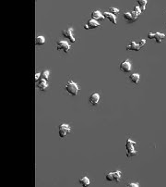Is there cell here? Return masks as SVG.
Segmentation results:
<instances>
[{
    "label": "cell",
    "instance_id": "obj_1",
    "mask_svg": "<svg viewBox=\"0 0 166 187\" xmlns=\"http://www.w3.org/2000/svg\"><path fill=\"white\" fill-rule=\"evenodd\" d=\"M66 90L67 91V93L72 95V96H77L78 91H80V88L76 83H74L73 81H69L66 85Z\"/></svg>",
    "mask_w": 166,
    "mask_h": 187
},
{
    "label": "cell",
    "instance_id": "obj_2",
    "mask_svg": "<svg viewBox=\"0 0 166 187\" xmlns=\"http://www.w3.org/2000/svg\"><path fill=\"white\" fill-rule=\"evenodd\" d=\"M135 145H136V142H133L130 139H128V140L126 141V150H127V154H126L127 157H132V156L138 155V152L134 149Z\"/></svg>",
    "mask_w": 166,
    "mask_h": 187
},
{
    "label": "cell",
    "instance_id": "obj_3",
    "mask_svg": "<svg viewBox=\"0 0 166 187\" xmlns=\"http://www.w3.org/2000/svg\"><path fill=\"white\" fill-rule=\"evenodd\" d=\"M70 131H71V129H70V127L67 125V124H61V125L59 126V130H58L59 136H60L61 138H64Z\"/></svg>",
    "mask_w": 166,
    "mask_h": 187
},
{
    "label": "cell",
    "instance_id": "obj_4",
    "mask_svg": "<svg viewBox=\"0 0 166 187\" xmlns=\"http://www.w3.org/2000/svg\"><path fill=\"white\" fill-rule=\"evenodd\" d=\"M56 49L57 50H63L65 53H67V52L69 51L70 45H68V43H67V41H59V42L57 43Z\"/></svg>",
    "mask_w": 166,
    "mask_h": 187
},
{
    "label": "cell",
    "instance_id": "obj_5",
    "mask_svg": "<svg viewBox=\"0 0 166 187\" xmlns=\"http://www.w3.org/2000/svg\"><path fill=\"white\" fill-rule=\"evenodd\" d=\"M138 17H139V15H138L135 11H132V12H126L124 14V18L126 19V21H129V22L136 21L138 19Z\"/></svg>",
    "mask_w": 166,
    "mask_h": 187
},
{
    "label": "cell",
    "instance_id": "obj_6",
    "mask_svg": "<svg viewBox=\"0 0 166 187\" xmlns=\"http://www.w3.org/2000/svg\"><path fill=\"white\" fill-rule=\"evenodd\" d=\"M72 31H73L72 28H67V30H64L63 32H62V34H63L65 37H67L68 40H70V42L75 43L76 40H75V37H74L73 34H72Z\"/></svg>",
    "mask_w": 166,
    "mask_h": 187
},
{
    "label": "cell",
    "instance_id": "obj_7",
    "mask_svg": "<svg viewBox=\"0 0 166 187\" xmlns=\"http://www.w3.org/2000/svg\"><path fill=\"white\" fill-rule=\"evenodd\" d=\"M97 27H101V24L93 19H90V21L87 22L86 25L84 26V28L86 30H89V29H94V28H97Z\"/></svg>",
    "mask_w": 166,
    "mask_h": 187
},
{
    "label": "cell",
    "instance_id": "obj_8",
    "mask_svg": "<svg viewBox=\"0 0 166 187\" xmlns=\"http://www.w3.org/2000/svg\"><path fill=\"white\" fill-rule=\"evenodd\" d=\"M120 70L123 72H129L131 70V63L128 60H125L120 64Z\"/></svg>",
    "mask_w": 166,
    "mask_h": 187
},
{
    "label": "cell",
    "instance_id": "obj_9",
    "mask_svg": "<svg viewBox=\"0 0 166 187\" xmlns=\"http://www.w3.org/2000/svg\"><path fill=\"white\" fill-rule=\"evenodd\" d=\"M89 101H90V104L92 105V106L97 105L100 101V95L99 94H92V95H90Z\"/></svg>",
    "mask_w": 166,
    "mask_h": 187
},
{
    "label": "cell",
    "instance_id": "obj_10",
    "mask_svg": "<svg viewBox=\"0 0 166 187\" xmlns=\"http://www.w3.org/2000/svg\"><path fill=\"white\" fill-rule=\"evenodd\" d=\"M140 45H139V44H137L136 42H134V41H132L131 42L130 45H128L127 46H126V49L127 50H134V51H139V50H140Z\"/></svg>",
    "mask_w": 166,
    "mask_h": 187
},
{
    "label": "cell",
    "instance_id": "obj_11",
    "mask_svg": "<svg viewBox=\"0 0 166 187\" xmlns=\"http://www.w3.org/2000/svg\"><path fill=\"white\" fill-rule=\"evenodd\" d=\"M91 17H92V19H95V21H98V19H100V21H104L105 19L104 16L102 15V13L98 10L93 11V12L91 13Z\"/></svg>",
    "mask_w": 166,
    "mask_h": 187
},
{
    "label": "cell",
    "instance_id": "obj_12",
    "mask_svg": "<svg viewBox=\"0 0 166 187\" xmlns=\"http://www.w3.org/2000/svg\"><path fill=\"white\" fill-rule=\"evenodd\" d=\"M37 87H38L39 89L41 90V91H44V90L48 87V83H47V81H45V80H44V79L40 80V81L37 83Z\"/></svg>",
    "mask_w": 166,
    "mask_h": 187
},
{
    "label": "cell",
    "instance_id": "obj_13",
    "mask_svg": "<svg viewBox=\"0 0 166 187\" xmlns=\"http://www.w3.org/2000/svg\"><path fill=\"white\" fill-rule=\"evenodd\" d=\"M103 16H104V18H106L107 19H109L112 23H114V25H116V15H113V14H111V13H109V12H104V13H103Z\"/></svg>",
    "mask_w": 166,
    "mask_h": 187
},
{
    "label": "cell",
    "instance_id": "obj_14",
    "mask_svg": "<svg viewBox=\"0 0 166 187\" xmlns=\"http://www.w3.org/2000/svg\"><path fill=\"white\" fill-rule=\"evenodd\" d=\"M45 42V39L42 35H39V36L36 37L35 39V45H42Z\"/></svg>",
    "mask_w": 166,
    "mask_h": 187
},
{
    "label": "cell",
    "instance_id": "obj_15",
    "mask_svg": "<svg viewBox=\"0 0 166 187\" xmlns=\"http://www.w3.org/2000/svg\"><path fill=\"white\" fill-rule=\"evenodd\" d=\"M165 37V34H162V32H156L155 35H154V39L157 43H161V41Z\"/></svg>",
    "mask_w": 166,
    "mask_h": 187
},
{
    "label": "cell",
    "instance_id": "obj_16",
    "mask_svg": "<svg viewBox=\"0 0 166 187\" xmlns=\"http://www.w3.org/2000/svg\"><path fill=\"white\" fill-rule=\"evenodd\" d=\"M80 183L82 185V186L86 187L90 183V179H89L88 177H83V178H81L80 180Z\"/></svg>",
    "mask_w": 166,
    "mask_h": 187
},
{
    "label": "cell",
    "instance_id": "obj_17",
    "mask_svg": "<svg viewBox=\"0 0 166 187\" xmlns=\"http://www.w3.org/2000/svg\"><path fill=\"white\" fill-rule=\"evenodd\" d=\"M129 79L134 83H138L139 82V73H133V74L130 75V78Z\"/></svg>",
    "mask_w": 166,
    "mask_h": 187
},
{
    "label": "cell",
    "instance_id": "obj_18",
    "mask_svg": "<svg viewBox=\"0 0 166 187\" xmlns=\"http://www.w3.org/2000/svg\"><path fill=\"white\" fill-rule=\"evenodd\" d=\"M121 176H122V172H121V171L114 172V182H119Z\"/></svg>",
    "mask_w": 166,
    "mask_h": 187
},
{
    "label": "cell",
    "instance_id": "obj_19",
    "mask_svg": "<svg viewBox=\"0 0 166 187\" xmlns=\"http://www.w3.org/2000/svg\"><path fill=\"white\" fill-rule=\"evenodd\" d=\"M138 4L139 5V6L142 9V11L145 10V6L147 4V0H139V1H138Z\"/></svg>",
    "mask_w": 166,
    "mask_h": 187
},
{
    "label": "cell",
    "instance_id": "obj_20",
    "mask_svg": "<svg viewBox=\"0 0 166 187\" xmlns=\"http://www.w3.org/2000/svg\"><path fill=\"white\" fill-rule=\"evenodd\" d=\"M106 180L109 182H114V172H110L106 174Z\"/></svg>",
    "mask_w": 166,
    "mask_h": 187
},
{
    "label": "cell",
    "instance_id": "obj_21",
    "mask_svg": "<svg viewBox=\"0 0 166 187\" xmlns=\"http://www.w3.org/2000/svg\"><path fill=\"white\" fill-rule=\"evenodd\" d=\"M109 13H111V14H113V15H116V14L119 13V9H116V8H110Z\"/></svg>",
    "mask_w": 166,
    "mask_h": 187
},
{
    "label": "cell",
    "instance_id": "obj_22",
    "mask_svg": "<svg viewBox=\"0 0 166 187\" xmlns=\"http://www.w3.org/2000/svg\"><path fill=\"white\" fill-rule=\"evenodd\" d=\"M42 77L44 80H45V81H47L49 78V71L48 70H44V72L42 73Z\"/></svg>",
    "mask_w": 166,
    "mask_h": 187
},
{
    "label": "cell",
    "instance_id": "obj_23",
    "mask_svg": "<svg viewBox=\"0 0 166 187\" xmlns=\"http://www.w3.org/2000/svg\"><path fill=\"white\" fill-rule=\"evenodd\" d=\"M134 11H135L136 13H137L138 15H139V14H140V13L142 12V9H141L140 8H139V6H135Z\"/></svg>",
    "mask_w": 166,
    "mask_h": 187
},
{
    "label": "cell",
    "instance_id": "obj_24",
    "mask_svg": "<svg viewBox=\"0 0 166 187\" xmlns=\"http://www.w3.org/2000/svg\"><path fill=\"white\" fill-rule=\"evenodd\" d=\"M139 184L137 183H128L127 184V187H139Z\"/></svg>",
    "mask_w": 166,
    "mask_h": 187
},
{
    "label": "cell",
    "instance_id": "obj_25",
    "mask_svg": "<svg viewBox=\"0 0 166 187\" xmlns=\"http://www.w3.org/2000/svg\"><path fill=\"white\" fill-rule=\"evenodd\" d=\"M154 35H155V34H153V32H149V34H148V37H149V39H154Z\"/></svg>",
    "mask_w": 166,
    "mask_h": 187
},
{
    "label": "cell",
    "instance_id": "obj_26",
    "mask_svg": "<svg viewBox=\"0 0 166 187\" xmlns=\"http://www.w3.org/2000/svg\"><path fill=\"white\" fill-rule=\"evenodd\" d=\"M41 77V73L40 72H38V73H36L35 74V81L37 82L39 80V78Z\"/></svg>",
    "mask_w": 166,
    "mask_h": 187
},
{
    "label": "cell",
    "instance_id": "obj_27",
    "mask_svg": "<svg viewBox=\"0 0 166 187\" xmlns=\"http://www.w3.org/2000/svg\"><path fill=\"white\" fill-rule=\"evenodd\" d=\"M145 43H146V41L144 40V39H142V40L140 41V43H139V45H140V47H142L143 45H145Z\"/></svg>",
    "mask_w": 166,
    "mask_h": 187
}]
</instances>
